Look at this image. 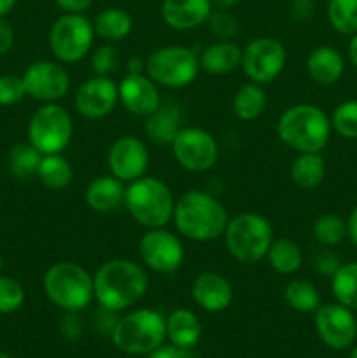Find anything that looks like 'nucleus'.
<instances>
[{
    "label": "nucleus",
    "mask_w": 357,
    "mask_h": 358,
    "mask_svg": "<svg viewBox=\"0 0 357 358\" xmlns=\"http://www.w3.org/2000/svg\"><path fill=\"white\" fill-rule=\"evenodd\" d=\"M214 6L210 0H163L161 17L177 31H188L206 23Z\"/></svg>",
    "instance_id": "nucleus-20"
},
{
    "label": "nucleus",
    "mask_w": 357,
    "mask_h": 358,
    "mask_svg": "<svg viewBox=\"0 0 357 358\" xmlns=\"http://www.w3.org/2000/svg\"><path fill=\"white\" fill-rule=\"evenodd\" d=\"M328 21L338 34H357V0H329Z\"/></svg>",
    "instance_id": "nucleus-35"
},
{
    "label": "nucleus",
    "mask_w": 357,
    "mask_h": 358,
    "mask_svg": "<svg viewBox=\"0 0 357 358\" xmlns=\"http://www.w3.org/2000/svg\"><path fill=\"white\" fill-rule=\"evenodd\" d=\"M49 48L52 56L63 65L77 63L86 58L93 49V21L84 14L63 13L49 30Z\"/></svg>",
    "instance_id": "nucleus-10"
},
{
    "label": "nucleus",
    "mask_w": 357,
    "mask_h": 358,
    "mask_svg": "<svg viewBox=\"0 0 357 358\" xmlns=\"http://www.w3.org/2000/svg\"><path fill=\"white\" fill-rule=\"evenodd\" d=\"M349 358H357V348L352 350V353H350Z\"/></svg>",
    "instance_id": "nucleus-53"
},
{
    "label": "nucleus",
    "mask_w": 357,
    "mask_h": 358,
    "mask_svg": "<svg viewBox=\"0 0 357 358\" xmlns=\"http://www.w3.org/2000/svg\"><path fill=\"white\" fill-rule=\"evenodd\" d=\"M122 206L136 224L146 229H154L170 222L175 198L172 189L161 178L144 175L126 185Z\"/></svg>",
    "instance_id": "nucleus-4"
},
{
    "label": "nucleus",
    "mask_w": 357,
    "mask_h": 358,
    "mask_svg": "<svg viewBox=\"0 0 357 358\" xmlns=\"http://www.w3.org/2000/svg\"><path fill=\"white\" fill-rule=\"evenodd\" d=\"M284 299H286L287 306L293 310L300 311V313H315L318 306L322 304L321 292L317 287L308 280H290L284 290Z\"/></svg>",
    "instance_id": "nucleus-31"
},
{
    "label": "nucleus",
    "mask_w": 357,
    "mask_h": 358,
    "mask_svg": "<svg viewBox=\"0 0 357 358\" xmlns=\"http://www.w3.org/2000/svg\"><path fill=\"white\" fill-rule=\"evenodd\" d=\"M149 149L140 138L133 135L119 136L114 140L107 154L108 173L125 184L144 177L149 168Z\"/></svg>",
    "instance_id": "nucleus-16"
},
{
    "label": "nucleus",
    "mask_w": 357,
    "mask_h": 358,
    "mask_svg": "<svg viewBox=\"0 0 357 358\" xmlns=\"http://www.w3.org/2000/svg\"><path fill=\"white\" fill-rule=\"evenodd\" d=\"M290 10L298 21H308L315 13V0H293Z\"/></svg>",
    "instance_id": "nucleus-46"
},
{
    "label": "nucleus",
    "mask_w": 357,
    "mask_h": 358,
    "mask_svg": "<svg viewBox=\"0 0 357 358\" xmlns=\"http://www.w3.org/2000/svg\"><path fill=\"white\" fill-rule=\"evenodd\" d=\"M126 185L114 175H100L88 184L84 201L93 212L108 213L121 208L125 203Z\"/></svg>",
    "instance_id": "nucleus-21"
},
{
    "label": "nucleus",
    "mask_w": 357,
    "mask_h": 358,
    "mask_svg": "<svg viewBox=\"0 0 357 358\" xmlns=\"http://www.w3.org/2000/svg\"><path fill=\"white\" fill-rule=\"evenodd\" d=\"M93 285L98 306L119 313L146 296L149 276L146 268L132 259H112L97 269Z\"/></svg>",
    "instance_id": "nucleus-1"
},
{
    "label": "nucleus",
    "mask_w": 357,
    "mask_h": 358,
    "mask_svg": "<svg viewBox=\"0 0 357 358\" xmlns=\"http://www.w3.org/2000/svg\"><path fill=\"white\" fill-rule=\"evenodd\" d=\"M206 23H209V28L214 37H217L219 41H231L238 34V28H240L237 17L224 9L212 10Z\"/></svg>",
    "instance_id": "nucleus-39"
},
{
    "label": "nucleus",
    "mask_w": 357,
    "mask_h": 358,
    "mask_svg": "<svg viewBox=\"0 0 357 358\" xmlns=\"http://www.w3.org/2000/svg\"><path fill=\"white\" fill-rule=\"evenodd\" d=\"M164 324H167V338L170 339L172 345L178 348H195L202 338V324L191 310L181 308V310L172 311L164 318Z\"/></svg>",
    "instance_id": "nucleus-25"
},
{
    "label": "nucleus",
    "mask_w": 357,
    "mask_h": 358,
    "mask_svg": "<svg viewBox=\"0 0 357 358\" xmlns=\"http://www.w3.org/2000/svg\"><path fill=\"white\" fill-rule=\"evenodd\" d=\"M315 331L328 348L346 350L357 338V320L343 304H321L314 313Z\"/></svg>",
    "instance_id": "nucleus-15"
},
{
    "label": "nucleus",
    "mask_w": 357,
    "mask_h": 358,
    "mask_svg": "<svg viewBox=\"0 0 357 358\" xmlns=\"http://www.w3.org/2000/svg\"><path fill=\"white\" fill-rule=\"evenodd\" d=\"M331 119L317 105L298 103L286 108L276 122V135L289 149L321 152L331 138Z\"/></svg>",
    "instance_id": "nucleus-3"
},
{
    "label": "nucleus",
    "mask_w": 357,
    "mask_h": 358,
    "mask_svg": "<svg viewBox=\"0 0 357 358\" xmlns=\"http://www.w3.org/2000/svg\"><path fill=\"white\" fill-rule=\"evenodd\" d=\"M312 234L315 241L322 247H336L346 240V220L336 213L321 215L312 226Z\"/></svg>",
    "instance_id": "nucleus-34"
},
{
    "label": "nucleus",
    "mask_w": 357,
    "mask_h": 358,
    "mask_svg": "<svg viewBox=\"0 0 357 358\" xmlns=\"http://www.w3.org/2000/svg\"><path fill=\"white\" fill-rule=\"evenodd\" d=\"M14 41H16V34L14 28L6 17H0V56L7 55L13 49Z\"/></svg>",
    "instance_id": "nucleus-44"
},
{
    "label": "nucleus",
    "mask_w": 357,
    "mask_h": 358,
    "mask_svg": "<svg viewBox=\"0 0 357 358\" xmlns=\"http://www.w3.org/2000/svg\"><path fill=\"white\" fill-rule=\"evenodd\" d=\"M223 236L231 257L241 264H255L268 254L273 241V227L266 217L244 212L227 220Z\"/></svg>",
    "instance_id": "nucleus-6"
},
{
    "label": "nucleus",
    "mask_w": 357,
    "mask_h": 358,
    "mask_svg": "<svg viewBox=\"0 0 357 358\" xmlns=\"http://www.w3.org/2000/svg\"><path fill=\"white\" fill-rule=\"evenodd\" d=\"M331 128L346 140H357V100L336 105L331 114Z\"/></svg>",
    "instance_id": "nucleus-36"
},
{
    "label": "nucleus",
    "mask_w": 357,
    "mask_h": 358,
    "mask_svg": "<svg viewBox=\"0 0 357 358\" xmlns=\"http://www.w3.org/2000/svg\"><path fill=\"white\" fill-rule=\"evenodd\" d=\"M346 234H349L346 238H349V240L357 247V205L354 206L349 219H346Z\"/></svg>",
    "instance_id": "nucleus-48"
},
{
    "label": "nucleus",
    "mask_w": 357,
    "mask_h": 358,
    "mask_svg": "<svg viewBox=\"0 0 357 358\" xmlns=\"http://www.w3.org/2000/svg\"><path fill=\"white\" fill-rule=\"evenodd\" d=\"M18 0H0V17H6L14 9Z\"/></svg>",
    "instance_id": "nucleus-52"
},
{
    "label": "nucleus",
    "mask_w": 357,
    "mask_h": 358,
    "mask_svg": "<svg viewBox=\"0 0 357 358\" xmlns=\"http://www.w3.org/2000/svg\"><path fill=\"white\" fill-rule=\"evenodd\" d=\"M24 96H27V91H24L21 76H16V73H4V76H0V105L2 107L16 105Z\"/></svg>",
    "instance_id": "nucleus-40"
},
{
    "label": "nucleus",
    "mask_w": 357,
    "mask_h": 358,
    "mask_svg": "<svg viewBox=\"0 0 357 358\" xmlns=\"http://www.w3.org/2000/svg\"><path fill=\"white\" fill-rule=\"evenodd\" d=\"M42 154L30 142H20L9 152V171L18 180L37 177Z\"/></svg>",
    "instance_id": "nucleus-33"
},
{
    "label": "nucleus",
    "mask_w": 357,
    "mask_h": 358,
    "mask_svg": "<svg viewBox=\"0 0 357 358\" xmlns=\"http://www.w3.org/2000/svg\"><path fill=\"white\" fill-rule=\"evenodd\" d=\"M147 358H195L189 350L178 348L174 345H161L160 348H156L154 352L149 353Z\"/></svg>",
    "instance_id": "nucleus-45"
},
{
    "label": "nucleus",
    "mask_w": 357,
    "mask_h": 358,
    "mask_svg": "<svg viewBox=\"0 0 357 358\" xmlns=\"http://www.w3.org/2000/svg\"><path fill=\"white\" fill-rule=\"evenodd\" d=\"M210 2H212L214 9L227 10V9H231V7L237 6V3L240 2V0H210Z\"/></svg>",
    "instance_id": "nucleus-51"
},
{
    "label": "nucleus",
    "mask_w": 357,
    "mask_h": 358,
    "mask_svg": "<svg viewBox=\"0 0 357 358\" xmlns=\"http://www.w3.org/2000/svg\"><path fill=\"white\" fill-rule=\"evenodd\" d=\"M119 103L133 115L147 117L156 108H160L161 96L158 84L142 73H126L125 79L118 84Z\"/></svg>",
    "instance_id": "nucleus-18"
},
{
    "label": "nucleus",
    "mask_w": 357,
    "mask_h": 358,
    "mask_svg": "<svg viewBox=\"0 0 357 358\" xmlns=\"http://www.w3.org/2000/svg\"><path fill=\"white\" fill-rule=\"evenodd\" d=\"M200 72L198 55L186 45H163L147 56L146 73L168 90H182L195 83Z\"/></svg>",
    "instance_id": "nucleus-8"
},
{
    "label": "nucleus",
    "mask_w": 357,
    "mask_h": 358,
    "mask_svg": "<svg viewBox=\"0 0 357 358\" xmlns=\"http://www.w3.org/2000/svg\"><path fill=\"white\" fill-rule=\"evenodd\" d=\"M94 35L102 41L114 44V42L125 41L133 30V17L122 7H107L100 10L93 21Z\"/></svg>",
    "instance_id": "nucleus-26"
},
{
    "label": "nucleus",
    "mask_w": 357,
    "mask_h": 358,
    "mask_svg": "<svg viewBox=\"0 0 357 358\" xmlns=\"http://www.w3.org/2000/svg\"><path fill=\"white\" fill-rule=\"evenodd\" d=\"M331 290L336 303L357 310V261L346 262L331 276Z\"/></svg>",
    "instance_id": "nucleus-32"
},
{
    "label": "nucleus",
    "mask_w": 357,
    "mask_h": 358,
    "mask_svg": "<svg viewBox=\"0 0 357 358\" xmlns=\"http://www.w3.org/2000/svg\"><path fill=\"white\" fill-rule=\"evenodd\" d=\"M111 336L121 352L130 355H146L163 345L167 338V324L161 313L142 308L119 318Z\"/></svg>",
    "instance_id": "nucleus-7"
},
{
    "label": "nucleus",
    "mask_w": 357,
    "mask_h": 358,
    "mask_svg": "<svg viewBox=\"0 0 357 358\" xmlns=\"http://www.w3.org/2000/svg\"><path fill=\"white\" fill-rule=\"evenodd\" d=\"M200 70L210 76H224L240 69L241 48L233 41H217L198 55Z\"/></svg>",
    "instance_id": "nucleus-23"
},
{
    "label": "nucleus",
    "mask_w": 357,
    "mask_h": 358,
    "mask_svg": "<svg viewBox=\"0 0 357 358\" xmlns=\"http://www.w3.org/2000/svg\"><path fill=\"white\" fill-rule=\"evenodd\" d=\"M340 266H342V262H340L338 255L328 250L321 252V254L315 255L314 259L315 271L322 276H328V278H331V276L338 271Z\"/></svg>",
    "instance_id": "nucleus-43"
},
{
    "label": "nucleus",
    "mask_w": 357,
    "mask_h": 358,
    "mask_svg": "<svg viewBox=\"0 0 357 358\" xmlns=\"http://www.w3.org/2000/svg\"><path fill=\"white\" fill-rule=\"evenodd\" d=\"M80 311H65L59 322V331L63 338L66 339H79L84 332V320L80 317Z\"/></svg>",
    "instance_id": "nucleus-41"
},
{
    "label": "nucleus",
    "mask_w": 357,
    "mask_h": 358,
    "mask_svg": "<svg viewBox=\"0 0 357 358\" xmlns=\"http://www.w3.org/2000/svg\"><path fill=\"white\" fill-rule=\"evenodd\" d=\"M37 178L51 191H63L74 180V168L63 154H42Z\"/></svg>",
    "instance_id": "nucleus-29"
},
{
    "label": "nucleus",
    "mask_w": 357,
    "mask_h": 358,
    "mask_svg": "<svg viewBox=\"0 0 357 358\" xmlns=\"http://www.w3.org/2000/svg\"><path fill=\"white\" fill-rule=\"evenodd\" d=\"M191 296L202 310L209 313H219L231 306L234 292L226 276L216 271H203L192 280Z\"/></svg>",
    "instance_id": "nucleus-19"
},
{
    "label": "nucleus",
    "mask_w": 357,
    "mask_h": 358,
    "mask_svg": "<svg viewBox=\"0 0 357 358\" xmlns=\"http://www.w3.org/2000/svg\"><path fill=\"white\" fill-rule=\"evenodd\" d=\"M307 72L318 86H332L345 72V59L332 45H318L308 55Z\"/></svg>",
    "instance_id": "nucleus-22"
},
{
    "label": "nucleus",
    "mask_w": 357,
    "mask_h": 358,
    "mask_svg": "<svg viewBox=\"0 0 357 358\" xmlns=\"http://www.w3.org/2000/svg\"><path fill=\"white\" fill-rule=\"evenodd\" d=\"M44 292L55 306L63 311H83L93 303V275L72 261H59L46 271Z\"/></svg>",
    "instance_id": "nucleus-5"
},
{
    "label": "nucleus",
    "mask_w": 357,
    "mask_h": 358,
    "mask_svg": "<svg viewBox=\"0 0 357 358\" xmlns=\"http://www.w3.org/2000/svg\"><path fill=\"white\" fill-rule=\"evenodd\" d=\"M119 51L115 45L104 44L91 52V70L94 76L111 77L119 69Z\"/></svg>",
    "instance_id": "nucleus-38"
},
{
    "label": "nucleus",
    "mask_w": 357,
    "mask_h": 358,
    "mask_svg": "<svg viewBox=\"0 0 357 358\" xmlns=\"http://www.w3.org/2000/svg\"><path fill=\"white\" fill-rule=\"evenodd\" d=\"M0 358H10V357L7 355V353H0Z\"/></svg>",
    "instance_id": "nucleus-55"
},
{
    "label": "nucleus",
    "mask_w": 357,
    "mask_h": 358,
    "mask_svg": "<svg viewBox=\"0 0 357 358\" xmlns=\"http://www.w3.org/2000/svg\"><path fill=\"white\" fill-rule=\"evenodd\" d=\"M27 96L42 103H56L70 90V76L58 59H37L21 76Z\"/></svg>",
    "instance_id": "nucleus-14"
},
{
    "label": "nucleus",
    "mask_w": 357,
    "mask_h": 358,
    "mask_svg": "<svg viewBox=\"0 0 357 358\" xmlns=\"http://www.w3.org/2000/svg\"><path fill=\"white\" fill-rule=\"evenodd\" d=\"M265 259L279 275H294L303 266V250L290 238H273Z\"/></svg>",
    "instance_id": "nucleus-27"
},
{
    "label": "nucleus",
    "mask_w": 357,
    "mask_h": 358,
    "mask_svg": "<svg viewBox=\"0 0 357 358\" xmlns=\"http://www.w3.org/2000/svg\"><path fill=\"white\" fill-rule=\"evenodd\" d=\"M126 70H128V73L146 72V62H144L142 58H136V56H133V58H130L128 63H126Z\"/></svg>",
    "instance_id": "nucleus-49"
},
{
    "label": "nucleus",
    "mask_w": 357,
    "mask_h": 358,
    "mask_svg": "<svg viewBox=\"0 0 357 358\" xmlns=\"http://www.w3.org/2000/svg\"><path fill=\"white\" fill-rule=\"evenodd\" d=\"M172 220L178 234L191 241L205 243L223 236L230 215L216 196L202 189H191L175 199Z\"/></svg>",
    "instance_id": "nucleus-2"
},
{
    "label": "nucleus",
    "mask_w": 357,
    "mask_h": 358,
    "mask_svg": "<svg viewBox=\"0 0 357 358\" xmlns=\"http://www.w3.org/2000/svg\"><path fill=\"white\" fill-rule=\"evenodd\" d=\"M55 3L63 13L84 14L91 7L93 0H55Z\"/></svg>",
    "instance_id": "nucleus-47"
},
{
    "label": "nucleus",
    "mask_w": 357,
    "mask_h": 358,
    "mask_svg": "<svg viewBox=\"0 0 357 358\" xmlns=\"http://www.w3.org/2000/svg\"><path fill=\"white\" fill-rule=\"evenodd\" d=\"M24 303V289L18 280L0 273V315L20 310Z\"/></svg>",
    "instance_id": "nucleus-37"
},
{
    "label": "nucleus",
    "mask_w": 357,
    "mask_h": 358,
    "mask_svg": "<svg viewBox=\"0 0 357 358\" xmlns=\"http://www.w3.org/2000/svg\"><path fill=\"white\" fill-rule=\"evenodd\" d=\"M182 126V112L175 105H160L146 117L144 133L156 145H172Z\"/></svg>",
    "instance_id": "nucleus-24"
},
{
    "label": "nucleus",
    "mask_w": 357,
    "mask_h": 358,
    "mask_svg": "<svg viewBox=\"0 0 357 358\" xmlns=\"http://www.w3.org/2000/svg\"><path fill=\"white\" fill-rule=\"evenodd\" d=\"M2 266H4V259H2V254H0V273H2Z\"/></svg>",
    "instance_id": "nucleus-54"
},
{
    "label": "nucleus",
    "mask_w": 357,
    "mask_h": 358,
    "mask_svg": "<svg viewBox=\"0 0 357 358\" xmlns=\"http://www.w3.org/2000/svg\"><path fill=\"white\" fill-rule=\"evenodd\" d=\"M349 58H350V62H352L354 69L357 70V34L350 37V42H349Z\"/></svg>",
    "instance_id": "nucleus-50"
},
{
    "label": "nucleus",
    "mask_w": 357,
    "mask_h": 358,
    "mask_svg": "<svg viewBox=\"0 0 357 358\" xmlns=\"http://www.w3.org/2000/svg\"><path fill=\"white\" fill-rule=\"evenodd\" d=\"M119 103L118 84L111 77L93 76L84 80L74 94V107L84 119H104Z\"/></svg>",
    "instance_id": "nucleus-17"
},
{
    "label": "nucleus",
    "mask_w": 357,
    "mask_h": 358,
    "mask_svg": "<svg viewBox=\"0 0 357 358\" xmlns=\"http://www.w3.org/2000/svg\"><path fill=\"white\" fill-rule=\"evenodd\" d=\"M326 178V161L321 152L298 154L290 164V180L300 189H315Z\"/></svg>",
    "instance_id": "nucleus-30"
},
{
    "label": "nucleus",
    "mask_w": 357,
    "mask_h": 358,
    "mask_svg": "<svg viewBox=\"0 0 357 358\" xmlns=\"http://www.w3.org/2000/svg\"><path fill=\"white\" fill-rule=\"evenodd\" d=\"M286 63V48L273 37H258L241 48V72L248 80L261 86L273 83L284 72Z\"/></svg>",
    "instance_id": "nucleus-11"
},
{
    "label": "nucleus",
    "mask_w": 357,
    "mask_h": 358,
    "mask_svg": "<svg viewBox=\"0 0 357 358\" xmlns=\"http://www.w3.org/2000/svg\"><path fill=\"white\" fill-rule=\"evenodd\" d=\"M172 154L184 170L205 173L219 159V143L212 133L198 126H184L172 142Z\"/></svg>",
    "instance_id": "nucleus-12"
},
{
    "label": "nucleus",
    "mask_w": 357,
    "mask_h": 358,
    "mask_svg": "<svg viewBox=\"0 0 357 358\" xmlns=\"http://www.w3.org/2000/svg\"><path fill=\"white\" fill-rule=\"evenodd\" d=\"M118 320H119L118 311L107 310V308H102V306H98V310L94 311L93 317H91L93 329H97L100 334H112Z\"/></svg>",
    "instance_id": "nucleus-42"
},
{
    "label": "nucleus",
    "mask_w": 357,
    "mask_h": 358,
    "mask_svg": "<svg viewBox=\"0 0 357 358\" xmlns=\"http://www.w3.org/2000/svg\"><path fill=\"white\" fill-rule=\"evenodd\" d=\"M27 135L41 154H62L72 142V115L63 105L44 103L31 114Z\"/></svg>",
    "instance_id": "nucleus-9"
},
{
    "label": "nucleus",
    "mask_w": 357,
    "mask_h": 358,
    "mask_svg": "<svg viewBox=\"0 0 357 358\" xmlns=\"http://www.w3.org/2000/svg\"><path fill=\"white\" fill-rule=\"evenodd\" d=\"M266 103L268 100H266V93L261 84L248 80V83L241 84L237 93L233 94L231 108L240 121H254V119L261 117L262 112L266 110Z\"/></svg>",
    "instance_id": "nucleus-28"
},
{
    "label": "nucleus",
    "mask_w": 357,
    "mask_h": 358,
    "mask_svg": "<svg viewBox=\"0 0 357 358\" xmlns=\"http://www.w3.org/2000/svg\"><path fill=\"white\" fill-rule=\"evenodd\" d=\"M139 255L144 268L161 275H172L184 262V245L177 234L164 227L147 229L139 241Z\"/></svg>",
    "instance_id": "nucleus-13"
}]
</instances>
